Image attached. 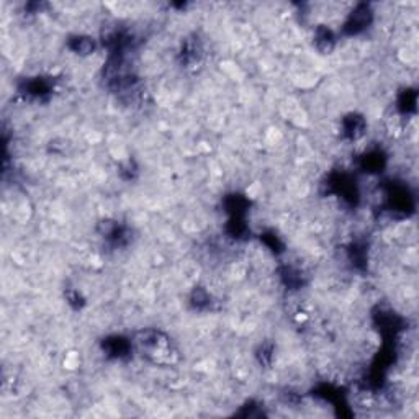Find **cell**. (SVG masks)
Listing matches in <instances>:
<instances>
[{
	"label": "cell",
	"instance_id": "cell-1",
	"mask_svg": "<svg viewBox=\"0 0 419 419\" xmlns=\"http://www.w3.org/2000/svg\"><path fill=\"white\" fill-rule=\"evenodd\" d=\"M334 44V38L329 30H319L316 34V46L321 49V51H331Z\"/></svg>",
	"mask_w": 419,
	"mask_h": 419
},
{
	"label": "cell",
	"instance_id": "cell-2",
	"mask_svg": "<svg viewBox=\"0 0 419 419\" xmlns=\"http://www.w3.org/2000/svg\"><path fill=\"white\" fill-rule=\"evenodd\" d=\"M74 51L81 54H89L93 51V39L90 38H76V44H74Z\"/></svg>",
	"mask_w": 419,
	"mask_h": 419
}]
</instances>
